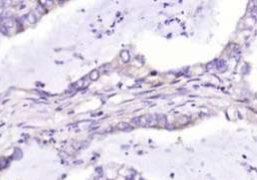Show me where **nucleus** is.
Here are the masks:
<instances>
[{
    "instance_id": "nucleus-7",
    "label": "nucleus",
    "mask_w": 257,
    "mask_h": 180,
    "mask_svg": "<svg viewBox=\"0 0 257 180\" xmlns=\"http://www.w3.org/2000/svg\"><path fill=\"white\" fill-rule=\"evenodd\" d=\"M122 59H123V60L125 61V62H128V61H129V60H130V54L128 53V51H123V52L122 53Z\"/></svg>"
},
{
    "instance_id": "nucleus-9",
    "label": "nucleus",
    "mask_w": 257,
    "mask_h": 180,
    "mask_svg": "<svg viewBox=\"0 0 257 180\" xmlns=\"http://www.w3.org/2000/svg\"><path fill=\"white\" fill-rule=\"evenodd\" d=\"M14 156H15L17 159H20V158H21V156H22V153H21L20 149H16V150H15V152H14Z\"/></svg>"
},
{
    "instance_id": "nucleus-8",
    "label": "nucleus",
    "mask_w": 257,
    "mask_h": 180,
    "mask_svg": "<svg viewBox=\"0 0 257 180\" xmlns=\"http://www.w3.org/2000/svg\"><path fill=\"white\" fill-rule=\"evenodd\" d=\"M216 67H217V69H219V70L224 69V68H225V62H224V60H217V61H216Z\"/></svg>"
},
{
    "instance_id": "nucleus-10",
    "label": "nucleus",
    "mask_w": 257,
    "mask_h": 180,
    "mask_svg": "<svg viewBox=\"0 0 257 180\" xmlns=\"http://www.w3.org/2000/svg\"><path fill=\"white\" fill-rule=\"evenodd\" d=\"M6 29H7V28L5 26H3V25H1V27H0V30H1L3 33H5V34L8 33V30H6Z\"/></svg>"
},
{
    "instance_id": "nucleus-4",
    "label": "nucleus",
    "mask_w": 257,
    "mask_h": 180,
    "mask_svg": "<svg viewBox=\"0 0 257 180\" xmlns=\"http://www.w3.org/2000/svg\"><path fill=\"white\" fill-rule=\"evenodd\" d=\"M131 123L135 126H141V117H135L131 120Z\"/></svg>"
},
{
    "instance_id": "nucleus-5",
    "label": "nucleus",
    "mask_w": 257,
    "mask_h": 180,
    "mask_svg": "<svg viewBox=\"0 0 257 180\" xmlns=\"http://www.w3.org/2000/svg\"><path fill=\"white\" fill-rule=\"evenodd\" d=\"M89 78H90V80H92V81H96V80L99 78V72H98V71H92V72H90V74H89Z\"/></svg>"
},
{
    "instance_id": "nucleus-11",
    "label": "nucleus",
    "mask_w": 257,
    "mask_h": 180,
    "mask_svg": "<svg viewBox=\"0 0 257 180\" xmlns=\"http://www.w3.org/2000/svg\"><path fill=\"white\" fill-rule=\"evenodd\" d=\"M97 172H99V175H100V176L102 175V170H101V168H98V169H97Z\"/></svg>"
},
{
    "instance_id": "nucleus-1",
    "label": "nucleus",
    "mask_w": 257,
    "mask_h": 180,
    "mask_svg": "<svg viewBox=\"0 0 257 180\" xmlns=\"http://www.w3.org/2000/svg\"><path fill=\"white\" fill-rule=\"evenodd\" d=\"M146 120H147V126H155L158 124V118L156 115L154 114H151V115L146 116Z\"/></svg>"
},
{
    "instance_id": "nucleus-3",
    "label": "nucleus",
    "mask_w": 257,
    "mask_h": 180,
    "mask_svg": "<svg viewBox=\"0 0 257 180\" xmlns=\"http://www.w3.org/2000/svg\"><path fill=\"white\" fill-rule=\"evenodd\" d=\"M27 19H28V21H29L30 23H35L36 22V18H35V15L32 13V12H29L27 14Z\"/></svg>"
},
{
    "instance_id": "nucleus-6",
    "label": "nucleus",
    "mask_w": 257,
    "mask_h": 180,
    "mask_svg": "<svg viewBox=\"0 0 257 180\" xmlns=\"http://www.w3.org/2000/svg\"><path fill=\"white\" fill-rule=\"evenodd\" d=\"M158 124H160L161 126H165L166 125V118L163 115H161L160 118H158Z\"/></svg>"
},
{
    "instance_id": "nucleus-2",
    "label": "nucleus",
    "mask_w": 257,
    "mask_h": 180,
    "mask_svg": "<svg viewBox=\"0 0 257 180\" xmlns=\"http://www.w3.org/2000/svg\"><path fill=\"white\" fill-rule=\"evenodd\" d=\"M118 128H119L120 130H123V131H129V130L132 129L131 126L128 124V123H126V122H121V123H119Z\"/></svg>"
}]
</instances>
